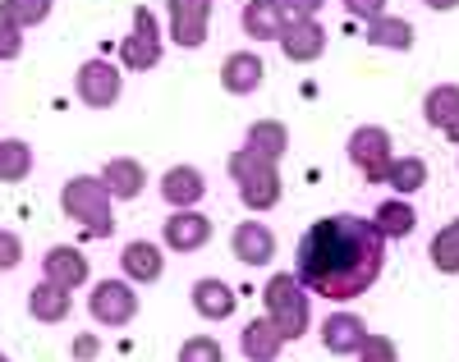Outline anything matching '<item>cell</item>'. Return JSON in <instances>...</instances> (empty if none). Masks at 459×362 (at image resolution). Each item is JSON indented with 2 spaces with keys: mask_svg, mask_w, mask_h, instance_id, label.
<instances>
[{
  "mask_svg": "<svg viewBox=\"0 0 459 362\" xmlns=\"http://www.w3.org/2000/svg\"><path fill=\"white\" fill-rule=\"evenodd\" d=\"M161 51H166V42H161L157 14H152L147 5H138V10H134V32L120 42V65H125L129 73H147V69L161 65Z\"/></svg>",
  "mask_w": 459,
  "mask_h": 362,
  "instance_id": "7",
  "label": "cell"
},
{
  "mask_svg": "<svg viewBox=\"0 0 459 362\" xmlns=\"http://www.w3.org/2000/svg\"><path fill=\"white\" fill-rule=\"evenodd\" d=\"M23 262V234L0 229V271H14Z\"/></svg>",
  "mask_w": 459,
  "mask_h": 362,
  "instance_id": "33",
  "label": "cell"
},
{
  "mask_svg": "<svg viewBox=\"0 0 459 362\" xmlns=\"http://www.w3.org/2000/svg\"><path fill=\"white\" fill-rule=\"evenodd\" d=\"M381 271H386V234L359 211L313 220L294 248V275L303 280V289L331 303L363 298Z\"/></svg>",
  "mask_w": 459,
  "mask_h": 362,
  "instance_id": "1",
  "label": "cell"
},
{
  "mask_svg": "<svg viewBox=\"0 0 459 362\" xmlns=\"http://www.w3.org/2000/svg\"><path fill=\"white\" fill-rule=\"evenodd\" d=\"M74 92L88 110H110L125 92V78H120V65L110 60H88L79 73H74Z\"/></svg>",
  "mask_w": 459,
  "mask_h": 362,
  "instance_id": "8",
  "label": "cell"
},
{
  "mask_svg": "<svg viewBox=\"0 0 459 362\" xmlns=\"http://www.w3.org/2000/svg\"><path fill=\"white\" fill-rule=\"evenodd\" d=\"M170 14V42L184 51H198L212 32V0H166Z\"/></svg>",
  "mask_w": 459,
  "mask_h": 362,
  "instance_id": "10",
  "label": "cell"
},
{
  "mask_svg": "<svg viewBox=\"0 0 459 362\" xmlns=\"http://www.w3.org/2000/svg\"><path fill=\"white\" fill-rule=\"evenodd\" d=\"M88 316L97 321V326H110V331L129 326V321L138 316V289L129 285V280H120V275L97 280L92 294H88Z\"/></svg>",
  "mask_w": 459,
  "mask_h": 362,
  "instance_id": "6",
  "label": "cell"
},
{
  "mask_svg": "<svg viewBox=\"0 0 459 362\" xmlns=\"http://www.w3.org/2000/svg\"><path fill=\"white\" fill-rule=\"evenodd\" d=\"M285 344H290V340L276 331L272 316H253L248 326L239 331V353H244L248 362H276Z\"/></svg>",
  "mask_w": 459,
  "mask_h": 362,
  "instance_id": "22",
  "label": "cell"
},
{
  "mask_svg": "<svg viewBox=\"0 0 459 362\" xmlns=\"http://www.w3.org/2000/svg\"><path fill=\"white\" fill-rule=\"evenodd\" d=\"M101 184L110 188V197H120V203H138L143 188H147V166L134 156H110L101 166Z\"/></svg>",
  "mask_w": 459,
  "mask_h": 362,
  "instance_id": "19",
  "label": "cell"
},
{
  "mask_svg": "<svg viewBox=\"0 0 459 362\" xmlns=\"http://www.w3.org/2000/svg\"><path fill=\"white\" fill-rule=\"evenodd\" d=\"M290 19H317L326 10V0H281Z\"/></svg>",
  "mask_w": 459,
  "mask_h": 362,
  "instance_id": "37",
  "label": "cell"
},
{
  "mask_svg": "<svg viewBox=\"0 0 459 362\" xmlns=\"http://www.w3.org/2000/svg\"><path fill=\"white\" fill-rule=\"evenodd\" d=\"M56 0H0V19H10L14 28H37L51 19Z\"/></svg>",
  "mask_w": 459,
  "mask_h": 362,
  "instance_id": "30",
  "label": "cell"
},
{
  "mask_svg": "<svg viewBox=\"0 0 459 362\" xmlns=\"http://www.w3.org/2000/svg\"><path fill=\"white\" fill-rule=\"evenodd\" d=\"M262 78H266V65L257 51H230L221 60V88L230 97H253L262 88Z\"/></svg>",
  "mask_w": 459,
  "mask_h": 362,
  "instance_id": "15",
  "label": "cell"
},
{
  "mask_svg": "<svg viewBox=\"0 0 459 362\" xmlns=\"http://www.w3.org/2000/svg\"><path fill=\"white\" fill-rule=\"evenodd\" d=\"M32 175V147L23 138H5L0 142V179L5 184H23Z\"/></svg>",
  "mask_w": 459,
  "mask_h": 362,
  "instance_id": "28",
  "label": "cell"
},
{
  "mask_svg": "<svg viewBox=\"0 0 459 362\" xmlns=\"http://www.w3.org/2000/svg\"><path fill=\"white\" fill-rule=\"evenodd\" d=\"M225 170L230 179L239 184V203L248 211H272L281 207V197H285V184H281V160H266L257 156L253 147H235L225 160Z\"/></svg>",
  "mask_w": 459,
  "mask_h": 362,
  "instance_id": "3",
  "label": "cell"
},
{
  "mask_svg": "<svg viewBox=\"0 0 459 362\" xmlns=\"http://www.w3.org/2000/svg\"><path fill=\"white\" fill-rule=\"evenodd\" d=\"M428 10H437V14H446V10H459V0H428Z\"/></svg>",
  "mask_w": 459,
  "mask_h": 362,
  "instance_id": "39",
  "label": "cell"
},
{
  "mask_svg": "<svg viewBox=\"0 0 459 362\" xmlns=\"http://www.w3.org/2000/svg\"><path fill=\"white\" fill-rule=\"evenodd\" d=\"M239 23H244V32L253 37V42H281L290 14H285L281 0H244Z\"/></svg>",
  "mask_w": 459,
  "mask_h": 362,
  "instance_id": "20",
  "label": "cell"
},
{
  "mask_svg": "<svg viewBox=\"0 0 459 362\" xmlns=\"http://www.w3.org/2000/svg\"><path fill=\"white\" fill-rule=\"evenodd\" d=\"M386 184H391L400 197L418 193V188L428 184V160H423V156H395L391 170H386Z\"/></svg>",
  "mask_w": 459,
  "mask_h": 362,
  "instance_id": "26",
  "label": "cell"
},
{
  "mask_svg": "<svg viewBox=\"0 0 459 362\" xmlns=\"http://www.w3.org/2000/svg\"><path fill=\"white\" fill-rule=\"evenodd\" d=\"M19 56H23V28L0 19V60H19Z\"/></svg>",
  "mask_w": 459,
  "mask_h": 362,
  "instance_id": "34",
  "label": "cell"
},
{
  "mask_svg": "<svg viewBox=\"0 0 459 362\" xmlns=\"http://www.w3.org/2000/svg\"><path fill=\"white\" fill-rule=\"evenodd\" d=\"M344 10H350L354 19H363V23H372V19L386 14V0H344Z\"/></svg>",
  "mask_w": 459,
  "mask_h": 362,
  "instance_id": "35",
  "label": "cell"
},
{
  "mask_svg": "<svg viewBox=\"0 0 459 362\" xmlns=\"http://www.w3.org/2000/svg\"><path fill=\"white\" fill-rule=\"evenodd\" d=\"M455 110H459V83H441V88H432L423 97V119L432 129H446Z\"/></svg>",
  "mask_w": 459,
  "mask_h": 362,
  "instance_id": "29",
  "label": "cell"
},
{
  "mask_svg": "<svg viewBox=\"0 0 459 362\" xmlns=\"http://www.w3.org/2000/svg\"><path fill=\"white\" fill-rule=\"evenodd\" d=\"M88 275H92V266H88L83 248H74V244L47 248V257H42V280H51V285H60V289H83Z\"/></svg>",
  "mask_w": 459,
  "mask_h": 362,
  "instance_id": "12",
  "label": "cell"
},
{
  "mask_svg": "<svg viewBox=\"0 0 459 362\" xmlns=\"http://www.w3.org/2000/svg\"><path fill=\"white\" fill-rule=\"evenodd\" d=\"M212 234H216V225L198 207H179V211H170L161 220V244L170 253H198V248L212 244Z\"/></svg>",
  "mask_w": 459,
  "mask_h": 362,
  "instance_id": "9",
  "label": "cell"
},
{
  "mask_svg": "<svg viewBox=\"0 0 459 362\" xmlns=\"http://www.w3.org/2000/svg\"><path fill=\"white\" fill-rule=\"evenodd\" d=\"M368 42H372V47H381V51H413L418 32H413V23H409V19L381 14V19H372V23H368Z\"/></svg>",
  "mask_w": 459,
  "mask_h": 362,
  "instance_id": "24",
  "label": "cell"
},
{
  "mask_svg": "<svg viewBox=\"0 0 459 362\" xmlns=\"http://www.w3.org/2000/svg\"><path fill=\"white\" fill-rule=\"evenodd\" d=\"M276 362H281V358H276Z\"/></svg>",
  "mask_w": 459,
  "mask_h": 362,
  "instance_id": "41",
  "label": "cell"
},
{
  "mask_svg": "<svg viewBox=\"0 0 459 362\" xmlns=\"http://www.w3.org/2000/svg\"><path fill=\"white\" fill-rule=\"evenodd\" d=\"M0 362H10V353H0Z\"/></svg>",
  "mask_w": 459,
  "mask_h": 362,
  "instance_id": "40",
  "label": "cell"
},
{
  "mask_svg": "<svg viewBox=\"0 0 459 362\" xmlns=\"http://www.w3.org/2000/svg\"><path fill=\"white\" fill-rule=\"evenodd\" d=\"M441 134H446V138H450V142H455V147H459V110H455V115H450V125H446V129H441Z\"/></svg>",
  "mask_w": 459,
  "mask_h": 362,
  "instance_id": "38",
  "label": "cell"
},
{
  "mask_svg": "<svg viewBox=\"0 0 459 362\" xmlns=\"http://www.w3.org/2000/svg\"><path fill=\"white\" fill-rule=\"evenodd\" d=\"M344 156H350V166L368 184H386V170H391V160H395V142H391V134L381 129V125H363V129L350 134Z\"/></svg>",
  "mask_w": 459,
  "mask_h": 362,
  "instance_id": "5",
  "label": "cell"
},
{
  "mask_svg": "<svg viewBox=\"0 0 459 362\" xmlns=\"http://www.w3.org/2000/svg\"><path fill=\"white\" fill-rule=\"evenodd\" d=\"M428 257H432V266H437L441 275H459V220H450V225H441V229L432 234Z\"/></svg>",
  "mask_w": 459,
  "mask_h": 362,
  "instance_id": "27",
  "label": "cell"
},
{
  "mask_svg": "<svg viewBox=\"0 0 459 362\" xmlns=\"http://www.w3.org/2000/svg\"><path fill=\"white\" fill-rule=\"evenodd\" d=\"M188 303H194V312L203 321H230V316H235V307H239V294L230 289L225 280L203 275V280H194V289H188Z\"/></svg>",
  "mask_w": 459,
  "mask_h": 362,
  "instance_id": "18",
  "label": "cell"
},
{
  "mask_svg": "<svg viewBox=\"0 0 459 362\" xmlns=\"http://www.w3.org/2000/svg\"><path fill=\"white\" fill-rule=\"evenodd\" d=\"M368 335H372V331H368V321H363L359 312H331V316L322 321V349L335 353V358H354Z\"/></svg>",
  "mask_w": 459,
  "mask_h": 362,
  "instance_id": "13",
  "label": "cell"
},
{
  "mask_svg": "<svg viewBox=\"0 0 459 362\" xmlns=\"http://www.w3.org/2000/svg\"><path fill=\"white\" fill-rule=\"evenodd\" d=\"M60 211L83 229V238H110L115 234V197L101 184V175H74V179H65Z\"/></svg>",
  "mask_w": 459,
  "mask_h": 362,
  "instance_id": "2",
  "label": "cell"
},
{
  "mask_svg": "<svg viewBox=\"0 0 459 362\" xmlns=\"http://www.w3.org/2000/svg\"><path fill=\"white\" fill-rule=\"evenodd\" d=\"M69 353L79 358V362H92L97 353H101V340L92 335V331H83V335H74V344H69Z\"/></svg>",
  "mask_w": 459,
  "mask_h": 362,
  "instance_id": "36",
  "label": "cell"
},
{
  "mask_svg": "<svg viewBox=\"0 0 459 362\" xmlns=\"http://www.w3.org/2000/svg\"><path fill=\"white\" fill-rule=\"evenodd\" d=\"M244 147H253L257 156L266 160H281L290 151V129H285V119H253L248 134H244Z\"/></svg>",
  "mask_w": 459,
  "mask_h": 362,
  "instance_id": "23",
  "label": "cell"
},
{
  "mask_svg": "<svg viewBox=\"0 0 459 362\" xmlns=\"http://www.w3.org/2000/svg\"><path fill=\"white\" fill-rule=\"evenodd\" d=\"M372 225L386 234V244H391V238H409L418 229V211H413V203H404V197H391V203H377Z\"/></svg>",
  "mask_w": 459,
  "mask_h": 362,
  "instance_id": "25",
  "label": "cell"
},
{
  "mask_svg": "<svg viewBox=\"0 0 459 362\" xmlns=\"http://www.w3.org/2000/svg\"><path fill=\"white\" fill-rule=\"evenodd\" d=\"M69 312H74V289H60L51 280H37L28 289V316L42 321V326H60V321H69Z\"/></svg>",
  "mask_w": 459,
  "mask_h": 362,
  "instance_id": "21",
  "label": "cell"
},
{
  "mask_svg": "<svg viewBox=\"0 0 459 362\" xmlns=\"http://www.w3.org/2000/svg\"><path fill=\"white\" fill-rule=\"evenodd\" d=\"M354 358H359V362H400V349H395L391 335H368Z\"/></svg>",
  "mask_w": 459,
  "mask_h": 362,
  "instance_id": "32",
  "label": "cell"
},
{
  "mask_svg": "<svg viewBox=\"0 0 459 362\" xmlns=\"http://www.w3.org/2000/svg\"><path fill=\"white\" fill-rule=\"evenodd\" d=\"M281 51L290 65H313L326 56V28L317 19H290L281 32Z\"/></svg>",
  "mask_w": 459,
  "mask_h": 362,
  "instance_id": "11",
  "label": "cell"
},
{
  "mask_svg": "<svg viewBox=\"0 0 459 362\" xmlns=\"http://www.w3.org/2000/svg\"><path fill=\"white\" fill-rule=\"evenodd\" d=\"M120 271H125L129 285H157V280L166 275V257L152 238H129V244L120 248Z\"/></svg>",
  "mask_w": 459,
  "mask_h": 362,
  "instance_id": "14",
  "label": "cell"
},
{
  "mask_svg": "<svg viewBox=\"0 0 459 362\" xmlns=\"http://www.w3.org/2000/svg\"><path fill=\"white\" fill-rule=\"evenodd\" d=\"M175 362H225V349L216 335H194V340H184Z\"/></svg>",
  "mask_w": 459,
  "mask_h": 362,
  "instance_id": "31",
  "label": "cell"
},
{
  "mask_svg": "<svg viewBox=\"0 0 459 362\" xmlns=\"http://www.w3.org/2000/svg\"><path fill=\"white\" fill-rule=\"evenodd\" d=\"M157 193H161V203H170L175 211L179 207H198L203 197H207V175L198 166H170L157 179Z\"/></svg>",
  "mask_w": 459,
  "mask_h": 362,
  "instance_id": "16",
  "label": "cell"
},
{
  "mask_svg": "<svg viewBox=\"0 0 459 362\" xmlns=\"http://www.w3.org/2000/svg\"><path fill=\"white\" fill-rule=\"evenodd\" d=\"M230 248H235V257L244 266H272L276 262V234L262 220H239L235 234H230Z\"/></svg>",
  "mask_w": 459,
  "mask_h": 362,
  "instance_id": "17",
  "label": "cell"
},
{
  "mask_svg": "<svg viewBox=\"0 0 459 362\" xmlns=\"http://www.w3.org/2000/svg\"><path fill=\"white\" fill-rule=\"evenodd\" d=\"M262 303H266V316L276 321V331L285 340H303V331L313 326V307H308V289L294 271H281L266 280L262 289Z\"/></svg>",
  "mask_w": 459,
  "mask_h": 362,
  "instance_id": "4",
  "label": "cell"
}]
</instances>
